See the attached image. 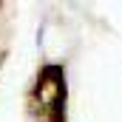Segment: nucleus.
<instances>
[{"label":"nucleus","instance_id":"nucleus-1","mask_svg":"<svg viewBox=\"0 0 122 122\" xmlns=\"http://www.w3.org/2000/svg\"><path fill=\"white\" fill-rule=\"evenodd\" d=\"M37 99H40V114H51L54 122H62L65 108V74L60 65H46L40 80H37Z\"/></svg>","mask_w":122,"mask_h":122}]
</instances>
